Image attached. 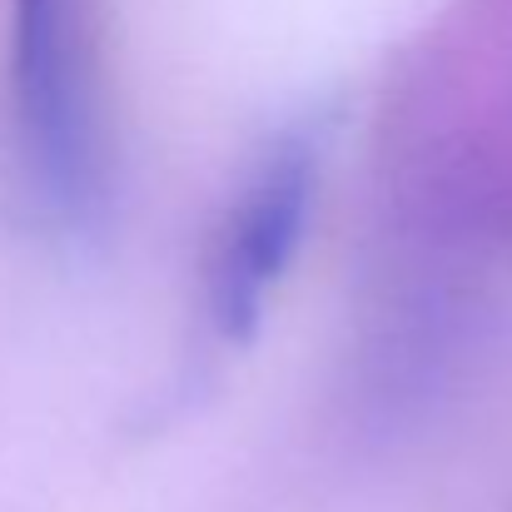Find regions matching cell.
<instances>
[{
    "mask_svg": "<svg viewBox=\"0 0 512 512\" xmlns=\"http://www.w3.org/2000/svg\"><path fill=\"white\" fill-rule=\"evenodd\" d=\"M5 90L25 199L60 234L110 209L95 0H5Z\"/></svg>",
    "mask_w": 512,
    "mask_h": 512,
    "instance_id": "cell-1",
    "label": "cell"
},
{
    "mask_svg": "<svg viewBox=\"0 0 512 512\" xmlns=\"http://www.w3.org/2000/svg\"><path fill=\"white\" fill-rule=\"evenodd\" d=\"M319 189V145L304 130H284L234 184L209 254H204V324L239 343L264 319L284 269L294 264Z\"/></svg>",
    "mask_w": 512,
    "mask_h": 512,
    "instance_id": "cell-2",
    "label": "cell"
}]
</instances>
